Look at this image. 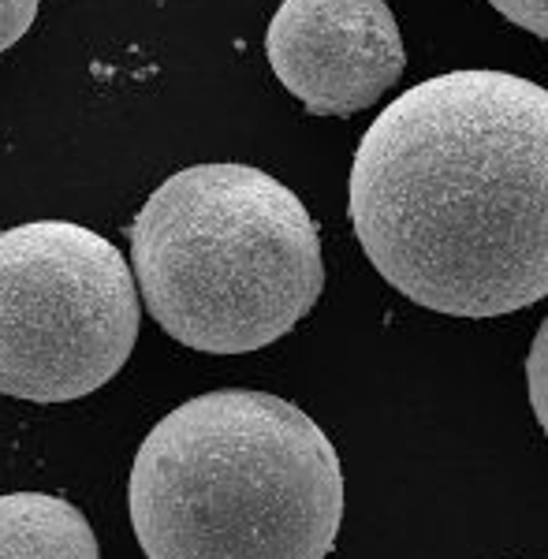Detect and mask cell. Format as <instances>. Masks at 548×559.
Instances as JSON below:
<instances>
[{"label": "cell", "mask_w": 548, "mask_h": 559, "mask_svg": "<svg viewBox=\"0 0 548 559\" xmlns=\"http://www.w3.org/2000/svg\"><path fill=\"white\" fill-rule=\"evenodd\" d=\"M526 381H529V407L548 432V318L534 336V347L526 355Z\"/></svg>", "instance_id": "7"}, {"label": "cell", "mask_w": 548, "mask_h": 559, "mask_svg": "<svg viewBox=\"0 0 548 559\" xmlns=\"http://www.w3.org/2000/svg\"><path fill=\"white\" fill-rule=\"evenodd\" d=\"M139 287L105 236L71 221L0 231V392L83 400L109 384L139 340Z\"/></svg>", "instance_id": "4"}, {"label": "cell", "mask_w": 548, "mask_h": 559, "mask_svg": "<svg viewBox=\"0 0 548 559\" xmlns=\"http://www.w3.org/2000/svg\"><path fill=\"white\" fill-rule=\"evenodd\" d=\"M131 265L150 318L205 355L276 344L325 287L307 205L250 165H194L168 176L131 224Z\"/></svg>", "instance_id": "3"}, {"label": "cell", "mask_w": 548, "mask_h": 559, "mask_svg": "<svg viewBox=\"0 0 548 559\" xmlns=\"http://www.w3.org/2000/svg\"><path fill=\"white\" fill-rule=\"evenodd\" d=\"M352 224L400 295L500 318L548 295V90L448 71L377 112L352 165Z\"/></svg>", "instance_id": "1"}, {"label": "cell", "mask_w": 548, "mask_h": 559, "mask_svg": "<svg viewBox=\"0 0 548 559\" xmlns=\"http://www.w3.org/2000/svg\"><path fill=\"white\" fill-rule=\"evenodd\" d=\"M41 0H0V52H8L15 41L38 20Z\"/></svg>", "instance_id": "8"}, {"label": "cell", "mask_w": 548, "mask_h": 559, "mask_svg": "<svg viewBox=\"0 0 548 559\" xmlns=\"http://www.w3.org/2000/svg\"><path fill=\"white\" fill-rule=\"evenodd\" d=\"M128 500L146 559H325L344 522V471L307 411L224 388L150 429Z\"/></svg>", "instance_id": "2"}, {"label": "cell", "mask_w": 548, "mask_h": 559, "mask_svg": "<svg viewBox=\"0 0 548 559\" xmlns=\"http://www.w3.org/2000/svg\"><path fill=\"white\" fill-rule=\"evenodd\" d=\"M0 559H102L75 503L49 492L0 496Z\"/></svg>", "instance_id": "6"}, {"label": "cell", "mask_w": 548, "mask_h": 559, "mask_svg": "<svg viewBox=\"0 0 548 559\" xmlns=\"http://www.w3.org/2000/svg\"><path fill=\"white\" fill-rule=\"evenodd\" d=\"M276 79L313 116H352L381 102L407 68L384 0H284L265 34Z\"/></svg>", "instance_id": "5"}, {"label": "cell", "mask_w": 548, "mask_h": 559, "mask_svg": "<svg viewBox=\"0 0 548 559\" xmlns=\"http://www.w3.org/2000/svg\"><path fill=\"white\" fill-rule=\"evenodd\" d=\"M508 23L523 26V31L548 38V0H489Z\"/></svg>", "instance_id": "9"}]
</instances>
